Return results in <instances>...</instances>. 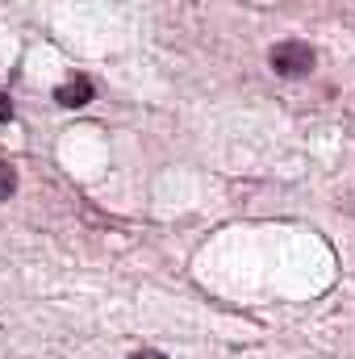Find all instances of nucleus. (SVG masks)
I'll list each match as a JSON object with an SVG mask.
<instances>
[{"label":"nucleus","mask_w":355,"mask_h":359,"mask_svg":"<svg viewBox=\"0 0 355 359\" xmlns=\"http://www.w3.org/2000/svg\"><path fill=\"white\" fill-rule=\"evenodd\" d=\"M267 63H272V72H276V76H284V80H305V76L314 72L318 55H314V46H309V42L288 38V42H276V46H272Z\"/></svg>","instance_id":"1"},{"label":"nucleus","mask_w":355,"mask_h":359,"mask_svg":"<svg viewBox=\"0 0 355 359\" xmlns=\"http://www.w3.org/2000/svg\"><path fill=\"white\" fill-rule=\"evenodd\" d=\"M92 96H96V92H92V80H88V76H72L67 84H59V88H55V100H59V104H67V109H80V104H88Z\"/></svg>","instance_id":"2"},{"label":"nucleus","mask_w":355,"mask_h":359,"mask_svg":"<svg viewBox=\"0 0 355 359\" xmlns=\"http://www.w3.org/2000/svg\"><path fill=\"white\" fill-rule=\"evenodd\" d=\"M17 192V168L8 159H0V201H8Z\"/></svg>","instance_id":"3"},{"label":"nucleus","mask_w":355,"mask_h":359,"mask_svg":"<svg viewBox=\"0 0 355 359\" xmlns=\"http://www.w3.org/2000/svg\"><path fill=\"white\" fill-rule=\"evenodd\" d=\"M0 121H13V100L0 92Z\"/></svg>","instance_id":"4"},{"label":"nucleus","mask_w":355,"mask_h":359,"mask_svg":"<svg viewBox=\"0 0 355 359\" xmlns=\"http://www.w3.org/2000/svg\"><path fill=\"white\" fill-rule=\"evenodd\" d=\"M130 359H168V355H163V351H134Z\"/></svg>","instance_id":"5"}]
</instances>
